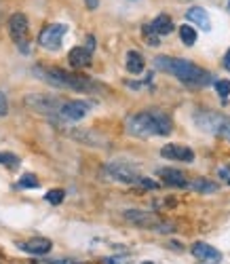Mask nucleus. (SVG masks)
<instances>
[{"label":"nucleus","mask_w":230,"mask_h":264,"mask_svg":"<svg viewBox=\"0 0 230 264\" xmlns=\"http://www.w3.org/2000/svg\"><path fill=\"white\" fill-rule=\"evenodd\" d=\"M224 68L230 72V49L226 51V55H224Z\"/></svg>","instance_id":"cd10ccee"},{"label":"nucleus","mask_w":230,"mask_h":264,"mask_svg":"<svg viewBox=\"0 0 230 264\" xmlns=\"http://www.w3.org/2000/svg\"><path fill=\"white\" fill-rule=\"evenodd\" d=\"M125 66L127 70L131 72V74H139V72H144V55L138 53V51H129L127 53V59H125Z\"/></svg>","instance_id":"f3484780"},{"label":"nucleus","mask_w":230,"mask_h":264,"mask_svg":"<svg viewBox=\"0 0 230 264\" xmlns=\"http://www.w3.org/2000/svg\"><path fill=\"white\" fill-rule=\"evenodd\" d=\"M150 26L154 28V32L158 36H167V34H171V32H173V19L169 17V15L161 13L152 23H150Z\"/></svg>","instance_id":"a211bd4d"},{"label":"nucleus","mask_w":230,"mask_h":264,"mask_svg":"<svg viewBox=\"0 0 230 264\" xmlns=\"http://www.w3.org/2000/svg\"><path fill=\"white\" fill-rule=\"evenodd\" d=\"M63 197H66V193H63L61 188H55V190H49V193L45 195V201L51 203V205H59L63 201Z\"/></svg>","instance_id":"5701e85b"},{"label":"nucleus","mask_w":230,"mask_h":264,"mask_svg":"<svg viewBox=\"0 0 230 264\" xmlns=\"http://www.w3.org/2000/svg\"><path fill=\"white\" fill-rule=\"evenodd\" d=\"M141 36H144V41L150 45V47H158V43H161V36L154 32V28L150 26V23H146V26H141Z\"/></svg>","instance_id":"aec40b11"},{"label":"nucleus","mask_w":230,"mask_h":264,"mask_svg":"<svg viewBox=\"0 0 230 264\" xmlns=\"http://www.w3.org/2000/svg\"><path fill=\"white\" fill-rule=\"evenodd\" d=\"M190 252H192L194 258H199V260H203V262H218V260L222 258V254L216 250V247L209 245V243H203V241L192 243Z\"/></svg>","instance_id":"ddd939ff"},{"label":"nucleus","mask_w":230,"mask_h":264,"mask_svg":"<svg viewBox=\"0 0 230 264\" xmlns=\"http://www.w3.org/2000/svg\"><path fill=\"white\" fill-rule=\"evenodd\" d=\"M32 74L38 76L41 81L46 85L57 87V89H70L76 93H87V95H95L106 91L101 85H97L93 78H87L81 74H74L70 70H61V68H51V66H36L32 70Z\"/></svg>","instance_id":"f257e3e1"},{"label":"nucleus","mask_w":230,"mask_h":264,"mask_svg":"<svg viewBox=\"0 0 230 264\" xmlns=\"http://www.w3.org/2000/svg\"><path fill=\"white\" fill-rule=\"evenodd\" d=\"M38 186H41V182H38V178L34 173L21 175L19 182H17V188H38Z\"/></svg>","instance_id":"4be33fe9"},{"label":"nucleus","mask_w":230,"mask_h":264,"mask_svg":"<svg viewBox=\"0 0 230 264\" xmlns=\"http://www.w3.org/2000/svg\"><path fill=\"white\" fill-rule=\"evenodd\" d=\"M144 264H152V262H144Z\"/></svg>","instance_id":"2f4dec72"},{"label":"nucleus","mask_w":230,"mask_h":264,"mask_svg":"<svg viewBox=\"0 0 230 264\" xmlns=\"http://www.w3.org/2000/svg\"><path fill=\"white\" fill-rule=\"evenodd\" d=\"M66 32H68V26H63V23H51V26H46L41 34H38V43L49 51H57L61 47Z\"/></svg>","instance_id":"1a4fd4ad"},{"label":"nucleus","mask_w":230,"mask_h":264,"mask_svg":"<svg viewBox=\"0 0 230 264\" xmlns=\"http://www.w3.org/2000/svg\"><path fill=\"white\" fill-rule=\"evenodd\" d=\"M17 247L21 252L26 254H32V256H46L51 250H53V243L51 239H45V237H34L30 241H23V243H17Z\"/></svg>","instance_id":"f8f14e48"},{"label":"nucleus","mask_w":230,"mask_h":264,"mask_svg":"<svg viewBox=\"0 0 230 264\" xmlns=\"http://www.w3.org/2000/svg\"><path fill=\"white\" fill-rule=\"evenodd\" d=\"M158 178H161L167 186H176V188H188V180H186V175L178 171V169H171V167H165V169H158Z\"/></svg>","instance_id":"4468645a"},{"label":"nucleus","mask_w":230,"mask_h":264,"mask_svg":"<svg viewBox=\"0 0 230 264\" xmlns=\"http://www.w3.org/2000/svg\"><path fill=\"white\" fill-rule=\"evenodd\" d=\"M186 19H188V21H192L194 26H199V28L205 30V32H209V30H211L209 15H207V11H205L203 6H190V9L186 11Z\"/></svg>","instance_id":"dca6fc26"},{"label":"nucleus","mask_w":230,"mask_h":264,"mask_svg":"<svg viewBox=\"0 0 230 264\" xmlns=\"http://www.w3.org/2000/svg\"><path fill=\"white\" fill-rule=\"evenodd\" d=\"M9 112V102H6V95L0 91V116H4Z\"/></svg>","instance_id":"a878e982"},{"label":"nucleus","mask_w":230,"mask_h":264,"mask_svg":"<svg viewBox=\"0 0 230 264\" xmlns=\"http://www.w3.org/2000/svg\"><path fill=\"white\" fill-rule=\"evenodd\" d=\"M9 34L13 38L15 47H17L23 55H30V30H28V17L23 13H13L11 15Z\"/></svg>","instance_id":"39448f33"},{"label":"nucleus","mask_w":230,"mask_h":264,"mask_svg":"<svg viewBox=\"0 0 230 264\" xmlns=\"http://www.w3.org/2000/svg\"><path fill=\"white\" fill-rule=\"evenodd\" d=\"M230 118L218 114V112H201V114L194 116V123L201 131L205 133H216V135H224L226 125Z\"/></svg>","instance_id":"0eeeda50"},{"label":"nucleus","mask_w":230,"mask_h":264,"mask_svg":"<svg viewBox=\"0 0 230 264\" xmlns=\"http://www.w3.org/2000/svg\"><path fill=\"white\" fill-rule=\"evenodd\" d=\"M125 127L131 135L150 138V135H169L173 123L163 112H138V114H131L127 118Z\"/></svg>","instance_id":"7ed1b4c3"},{"label":"nucleus","mask_w":230,"mask_h":264,"mask_svg":"<svg viewBox=\"0 0 230 264\" xmlns=\"http://www.w3.org/2000/svg\"><path fill=\"white\" fill-rule=\"evenodd\" d=\"M205 264H209V262H205Z\"/></svg>","instance_id":"72a5a7b5"},{"label":"nucleus","mask_w":230,"mask_h":264,"mask_svg":"<svg viewBox=\"0 0 230 264\" xmlns=\"http://www.w3.org/2000/svg\"><path fill=\"white\" fill-rule=\"evenodd\" d=\"M87 112H89V104L81 102V100H72V102L61 104L59 116L63 118V121H81V118L87 116Z\"/></svg>","instance_id":"9d476101"},{"label":"nucleus","mask_w":230,"mask_h":264,"mask_svg":"<svg viewBox=\"0 0 230 264\" xmlns=\"http://www.w3.org/2000/svg\"><path fill=\"white\" fill-rule=\"evenodd\" d=\"M87 9H97V0H85Z\"/></svg>","instance_id":"c85d7f7f"},{"label":"nucleus","mask_w":230,"mask_h":264,"mask_svg":"<svg viewBox=\"0 0 230 264\" xmlns=\"http://www.w3.org/2000/svg\"><path fill=\"white\" fill-rule=\"evenodd\" d=\"M123 218L133 224L138 228H146V230H154V233H173L176 226L171 222H165L161 215H156L152 211H141V210H127L123 211Z\"/></svg>","instance_id":"20e7f679"},{"label":"nucleus","mask_w":230,"mask_h":264,"mask_svg":"<svg viewBox=\"0 0 230 264\" xmlns=\"http://www.w3.org/2000/svg\"><path fill=\"white\" fill-rule=\"evenodd\" d=\"M154 66L158 70L167 72V74L180 78L184 85L188 87H207L211 85V74L207 70L199 68L196 63L182 59V57H169V55H156L154 57Z\"/></svg>","instance_id":"f03ea898"},{"label":"nucleus","mask_w":230,"mask_h":264,"mask_svg":"<svg viewBox=\"0 0 230 264\" xmlns=\"http://www.w3.org/2000/svg\"><path fill=\"white\" fill-rule=\"evenodd\" d=\"M68 63H70V68H74V70L87 68L91 63V51L87 49V47H74V49L68 53Z\"/></svg>","instance_id":"2eb2a0df"},{"label":"nucleus","mask_w":230,"mask_h":264,"mask_svg":"<svg viewBox=\"0 0 230 264\" xmlns=\"http://www.w3.org/2000/svg\"><path fill=\"white\" fill-rule=\"evenodd\" d=\"M0 165H6V167H17L19 165V158L11 155V153H0Z\"/></svg>","instance_id":"393cba45"},{"label":"nucleus","mask_w":230,"mask_h":264,"mask_svg":"<svg viewBox=\"0 0 230 264\" xmlns=\"http://www.w3.org/2000/svg\"><path fill=\"white\" fill-rule=\"evenodd\" d=\"M180 38H182V43H184V45L192 47V45L196 43V30L186 23V26H182V28H180Z\"/></svg>","instance_id":"412c9836"},{"label":"nucleus","mask_w":230,"mask_h":264,"mask_svg":"<svg viewBox=\"0 0 230 264\" xmlns=\"http://www.w3.org/2000/svg\"><path fill=\"white\" fill-rule=\"evenodd\" d=\"M228 184H230V182H228Z\"/></svg>","instance_id":"f704fd0d"},{"label":"nucleus","mask_w":230,"mask_h":264,"mask_svg":"<svg viewBox=\"0 0 230 264\" xmlns=\"http://www.w3.org/2000/svg\"><path fill=\"white\" fill-rule=\"evenodd\" d=\"M220 175H222V178H226V180L230 182V169H228V167H224V169H220Z\"/></svg>","instance_id":"c756f323"},{"label":"nucleus","mask_w":230,"mask_h":264,"mask_svg":"<svg viewBox=\"0 0 230 264\" xmlns=\"http://www.w3.org/2000/svg\"><path fill=\"white\" fill-rule=\"evenodd\" d=\"M139 186H144V188H158V184L152 182V180H148V178H141L139 180Z\"/></svg>","instance_id":"bb28decb"},{"label":"nucleus","mask_w":230,"mask_h":264,"mask_svg":"<svg viewBox=\"0 0 230 264\" xmlns=\"http://www.w3.org/2000/svg\"><path fill=\"white\" fill-rule=\"evenodd\" d=\"M61 104L57 98H49V95H28L26 98V106L30 110L38 112V114H45V116H59V110H61Z\"/></svg>","instance_id":"423d86ee"},{"label":"nucleus","mask_w":230,"mask_h":264,"mask_svg":"<svg viewBox=\"0 0 230 264\" xmlns=\"http://www.w3.org/2000/svg\"><path fill=\"white\" fill-rule=\"evenodd\" d=\"M104 171L108 178L123 182V184H139V180H141L139 171L133 165H127V163H108L104 167Z\"/></svg>","instance_id":"6e6552de"},{"label":"nucleus","mask_w":230,"mask_h":264,"mask_svg":"<svg viewBox=\"0 0 230 264\" xmlns=\"http://www.w3.org/2000/svg\"><path fill=\"white\" fill-rule=\"evenodd\" d=\"M161 157L169 158V161H182V163H190L194 161V153L188 146H180V144H167L161 148Z\"/></svg>","instance_id":"9b49d317"},{"label":"nucleus","mask_w":230,"mask_h":264,"mask_svg":"<svg viewBox=\"0 0 230 264\" xmlns=\"http://www.w3.org/2000/svg\"><path fill=\"white\" fill-rule=\"evenodd\" d=\"M216 91L222 100H228V95H230V81H216Z\"/></svg>","instance_id":"b1692460"},{"label":"nucleus","mask_w":230,"mask_h":264,"mask_svg":"<svg viewBox=\"0 0 230 264\" xmlns=\"http://www.w3.org/2000/svg\"><path fill=\"white\" fill-rule=\"evenodd\" d=\"M188 188L196 190V193L201 195H209V193H218V184L211 182V180H205V178H196L188 184Z\"/></svg>","instance_id":"6ab92c4d"},{"label":"nucleus","mask_w":230,"mask_h":264,"mask_svg":"<svg viewBox=\"0 0 230 264\" xmlns=\"http://www.w3.org/2000/svg\"><path fill=\"white\" fill-rule=\"evenodd\" d=\"M228 6H230V0H228Z\"/></svg>","instance_id":"473e14b6"},{"label":"nucleus","mask_w":230,"mask_h":264,"mask_svg":"<svg viewBox=\"0 0 230 264\" xmlns=\"http://www.w3.org/2000/svg\"><path fill=\"white\" fill-rule=\"evenodd\" d=\"M51 264H78V262H72V260H53Z\"/></svg>","instance_id":"7c9ffc66"}]
</instances>
